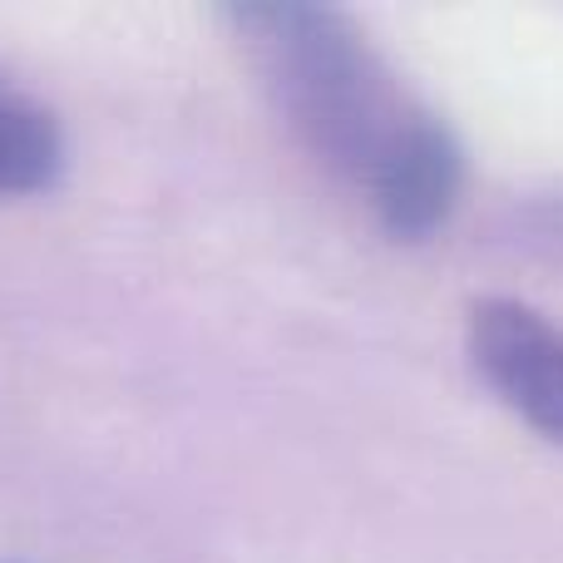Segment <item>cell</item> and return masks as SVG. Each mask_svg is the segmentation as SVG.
Returning a JSON list of instances; mask_svg holds the SVG:
<instances>
[{"label": "cell", "instance_id": "1", "mask_svg": "<svg viewBox=\"0 0 563 563\" xmlns=\"http://www.w3.org/2000/svg\"><path fill=\"white\" fill-rule=\"evenodd\" d=\"M223 20L253 55L282 119L311 148V158L361 188V198L376 194L386 168L430 114L400 89L356 20L331 5L291 0L233 5L223 10Z\"/></svg>", "mask_w": 563, "mask_h": 563}, {"label": "cell", "instance_id": "3", "mask_svg": "<svg viewBox=\"0 0 563 563\" xmlns=\"http://www.w3.org/2000/svg\"><path fill=\"white\" fill-rule=\"evenodd\" d=\"M65 164L59 129L35 99L0 79V198L49 188Z\"/></svg>", "mask_w": 563, "mask_h": 563}, {"label": "cell", "instance_id": "2", "mask_svg": "<svg viewBox=\"0 0 563 563\" xmlns=\"http://www.w3.org/2000/svg\"><path fill=\"white\" fill-rule=\"evenodd\" d=\"M470 356L509 410L563 445V331L519 301L470 311Z\"/></svg>", "mask_w": 563, "mask_h": 563}]
</instances>
